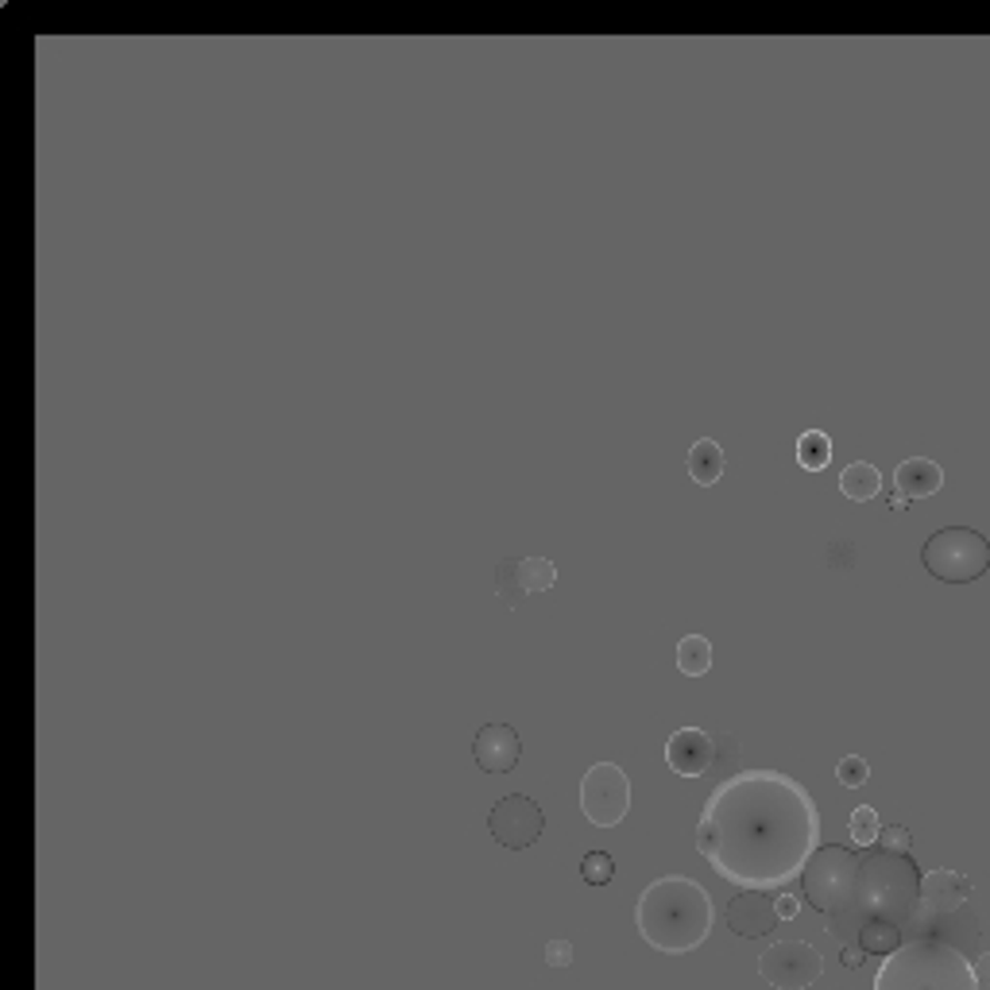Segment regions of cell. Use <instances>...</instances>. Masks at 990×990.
I'll list each match as a JSON object with an SVG mask.
<instances>
[{"label":"cell","mask_w":990,"mask_h":990,"mask_svg":"<svg viewBox=\"0 0 990 990\" xmlns=\"http://www.w3.org/2000/svg\"><path fill=\"white\" fill-rule=\"evenodd\" d=\"M580 812L588 817V825L596 828H616L630 812V778L616 762H596L588 766V774L580 778Z\"/></svg>","instance_id":"52a82bcc"},{"label":"cell","mask_w":990,"mask_h":990,"mask_svg":"<svg viewBox=\"0 0 990 990\" xmlns=\"http://www.w3.org/2000/svg\"><path fill=\"white\" fill-rule=\"evenodd\" d=\"M875 848L893 851V856H909V851H913V836H909V828H906V825H886V828H882V836H878Z\"/></svg>","instance_id":"cb8c5ba5"},{"label":"cell","mask_w":990,"mask_h":990,"mask_svg":"<svg viewBox=\"0 0 990 990\" xmlns=\"http://www.w3.org/2000/svg\"><path fill=\"white\" fill-rule=\"evenodd\" d=\"M863 960H867V952H863V948H859V944H848V948H843V968L856 971V968H863Z\"/></svg>","instance_id":"83f0119b"},{"label":"cell","mask_w":990,"mask_h":990,"mask_svg":"<svg viewBox=\"0 0 990 990\" xmlns=\"http://www.w3.org/2000/svg\"><path fill=\"white\" fill-rule=\"evenodd\" d=\"M580 878H585L588 886H608L612 878H616V859H612L608 851H588V856L580 859Z\"/></svg>","instance_id":"7402d4cb"},{"label":"cell","mask_w":990,"mask_h":990,"mask_svg":"<svg viewBox=\"0 0 990 990\" xmlns=\"http://www.w3.org/2000/svg\"><path fill=\"white\" fill-rule=\"evenodd\" d=\"M944 488V468L929 457H909L893 468V492H901L906 499H925Z\"/></svg>","instance_id":"9a60e30c"},{"label":"cell","mask_w":990,"mask_h":990,"mask_svg":"<svg viewBox=\"0 0 990 990\" xmlns=\"http://www.w3.org/2000/svg\"><path fill=\"white\" fill-rule=\"evenodd\" d=\"M840 492L848 495L851 503L875 499V495L882 492V473H878L875 465H867V461H856V465H848L840 473Z\"/></svg>","instance_id":"ac0fdd59"},{"label":"cell","mask_w":990,"mask_h":990,"mask_svg":"<svg viewBox=\"0 0 990 990\" xmlns=\"http://www.w3.org/2000/svg\"><path fill=\"white\" fill-rule=\"evenodd\" d=\"M685 468H689L693 484L713 488V484H720V476H724V449L713 442V437H700V442H693L689 457H685Z\"/></svg>","instance_id":"2e32d148"},{"label":"cell","mask_w":990,"mask_h":990,"mask_svg":"<svg viewBox=\"0 0 990 990\" xmlns=\"http://www.w3.org/2000/svg\"><path fill=\"white\" fill-rule=\"evenodd\" d=\"M758 976L774 990H805L825 976V956L805 940H774L758 956Z\"/></svg>","instance_id":"ba28073f"},{"label":"cell","mask_w":990,"mask_h":990,"mask_svg":"<svg viewBox=\"0 0 990 990\" xmlns=\"http://www.w3.org/2000/svg\"><path fill=\"white\" fill-rule=\"evenodd\" d=\"M859 948H863L867 956H878V960H886V956H893L901 944H906V929L893 921H878V917H867L863 929H859Z\"/></svg>","instance_id":"e0dca14e"},{"label":"cell","mask_w":990,"mask_h":990,"mask_svg":"<svg viewBox=\"0 0 990 990\" xmlns=\"http://www.w3.org/2000/svg\"><path fill=\"white\" fill-rule=\"evenodd\" d=\"M971 890H976V886H971V878L960 875V870H948V867L929 870V875L921 878V913H917V921H925V917L960 913V909L968 906Z\"/></svg>","instance_id":"8fae6325"},{"label":"cell","mask_w":990,"mask_h":990,"mask_svg":"<svg viewBox=\"0 0 990 990\" xmlns=\"http://www.w3.org/2000/svg\"><path fill=\"white\" fill-rule=\"evenodd\" d=\"M638 937L666 956L697 952L716 925V906L697 878L661 875L638 893L635 906Z\"/></svg>","instance_id":"7a4b0ae2"},{"label":"cell","mask_w":990,"mask_h":990,"mask_svg":"<svg viewBox=\"0 0 990 990\" xmlns=\"http://www.w3.org/2000/svg\"><path fill=\"white\" fill-rule=\"evenodd\" d=\"M867 778H870V766L863 755H843L840 762H836V781H840L843 789L867 786Z\"/></svg>","instance_id":"603a6c76"},{"label":"cell","mask_w":990,"mask_h":990,"mask_svg":"<svg viewBox=\"0 0 990 990\" xmlns=\"http://www.w3.org/2000/svg\"><path fill=\"white\" fill-rule=\"evenodd\" d=\"M778 925V906L766 890H739L728 901V929L742 940H762Z\"/></svg>","instance_id":"5bb4252c"},{"label":"cell","mask_w":990,"mask_h":990,"mask_svg":"<svg viewBox=\"0 0 990 990\" xmlns=\"http://www.w3.org/2000/svg\"><path fill=\"white\" fill-rule=\"evenodd\" d=\"M554 580H557V569L549 557H511V562H503L495 569V596L511 612H518L531 596L549 593Z\"/></svg>","instance_id":"30bf717a"},{"label":"cell","mask_w":990,"mask_h":990,"mask_svg":"<svg viewBox=\"0 0 990 990\" xmlns=\"http://www.w3.org/2000/svg\"><path fill=\"white\" fill-rule=\"evenodd\" d=\"M801 898L825 917L843 913L856 906V882H859V856L836 843H820L801 867Z\"/></svg>","instance_id":"5b68a950"},{"label":"cell","mask_w":990,"mask_h":990,"mask_svg":"<svg viewBox=\"0 0 990 990\" xmlns=\"http://www.w3.org/2000/svg\"><path fill=\"white\" fill-rule=\"evenodd\" d=\"M666 766L681 778H700L716 766V739L700 728H681L666 742Z\"/></svg>","instance_id":"4fadbf2b"},{"label":"cell","mask_w":990,"mask_h":990,"mask_svg":"<svg viewBox=\"0 0 990 990\" xmlns=\"http://www.w3.org/2000/svg\"><path fill=\"white\" fill-rule=\"evenodd\" d=\"M909 503H913V499H906V495H901V492H893V495H890V507H893V511H909Z\"/></svg>","instance_id":"f1b7e54d"},{"label":"cell","mask_w":990,"mask_h":990,"mask_svg":"<svg viewBox=\"0 0 990 990\" xmlns=\"http://www.w3.org/2000/svg\"><path fill=\"white\" fill-rule=\"evenodd\" d=\"M921 878L925 875L913 863V856L867 848L859 856L856 909L863 917H878V921H893L909 929L921 913Z\"/></svg>","instance_id":"277c9868"},{"label":"cell","mask_w":990,"mask_h":990,"mask_svg":"<svg viewBox=\"0 0 990 990\" xmlns=\"http://www.w3.org/2000/svg\"><path fill=\"white\" fill-rule=\"evenodd\" d=\"M677 669L685 677H705L713 669V643L705 635H685L677 643Z\"/></svg>","instance_id":"ffe728a7"},{"label":"cell","mask_w":990,"mask_h":990,"mask_svg":"<svg viewBox=\"0 0 990 990\" xmlns=\"http://www.w3.org/2000/svg\"><path fill=\"white\" fill-rule=\"evenodd\" d=\"M971 968H976V987L979 990H990V952L976 956V960H971Z\"/></svg>","instance_id":"4316f807"},{"label":"cell","mask_w":990,"mask_h":990,"mask_svg":"<svg viewBox=\"0 0 990 990\" xmlns=\"http://www.w3.org/2000/svg\"><path fill=\"white\" fill-rule=\"evenodd\" d=\"M921 565L944 585H971L990 569V538L971 526H944L921 546Z\"/></svg>","instance_id":"8992f818"},{"label":"cell","mask_w":990,"mask_h":990,"mask_svg":"<svg viewBox=\"0 0 990 990\" xmlns=\"http://www.w3.org/2000/svg\"><path fill=\"white\" fill-rule=\"evenodd\" d=\"M875 990H979L976 968L960 944L944 937H913L886 956Z\"/></svg>","instance_id":"3957f363"},{"label":"cell","mask_w":990,"mask_h":990,"mask_svg":"<svg viewBox=\"0 0 990 990\" xmlns=\"http://www.w3.org/2000/svg\"><path fill=\"white\" fill-rule=\"evenodd\" d=\"M774 906H778V921H794V917L801 913V898H797V893H778Z\"/></svg>","instance_id":"484cf974"},{"label":"cell","mask_w":990,"mask_h":990,"mask_svg":"<svg viewBox=\"0 0 990 990\" xmlns=\"http://www.w3.org/2000/svg\"><path fill=\"white\" fill-rule=\"evenodd\" d=\"M546 963H549V968H569V963H573V940H549V944H546Z\"/></svg>","instance_id":"d4e9b609"},{"label":"cell","mask_w":990,"mask_h":990,"mask_svg":"<svg viewBox=\"0 0 990 990\" xmlns=\"http://www.w3.org/2000/svg\"><path fill=\"white\" fill-rule=\"evenodd\" d=\"M848 832L859 848H875L878 836H882V820H878V812L870 809V805H859V809L848 817Z\"/></svg>","instance_id":"44dd1931"},{"label":"cell","mask_w":990,"mask_h":990,"mask_svg":"<svg viewBox=\"0 0 990 990\" xmlns=\"http://www.w3.org/2000/svg\"><path fill=\"white\" fill-rule=\"evenodd\" d=\"M488 832L495 836V843L507 851H526L542 840L546 832V812L534 797L526 794H507L492 805L488 812Z\"/></svg>","instance_id":"9c48e42d"},{"label":"cell","mask_w":990,"mask_h":990,"mask_svg":"<svg viewBox=\"0 0 990 990\" xmlns=\"http://www.w3.org/2000/svg\"><path fill=\"white\" fill-rule=\"evenodd\" d=\"M473 758L484 774H511L523 758V739L511 724H484L473 739Z\"/></svg>","instance_id":"7c38bea8"},{"label":"cell","mask_w":990,"mask_h":990,"mask_svg":"<svg viewBox=\"0 0 990 990\" xmlns=\"http://www.w3.org/2000/svg\"><path fill=\"white\" fill-rule=\"evenodd\" d=\"M817 848V801L801 781L778 770L731 774L713 789L697 820V851L739 890L786 886Z\"/></svg>","instance_id":"6da1fadb"},{"label":"cell","mask_w":990,"mask_h":990,"mask_svg":"<svg viewBox=\"0 0 990 990\" xmlns=\"http://www.w3.org/2000/svg\"><path fill=\"white\" fill-rule=\"evenodd\" d=\"M797 465H801L805 473H825V468L832 465V437H828L825 430H805V434L797 437Z\"/></svg>","instance_id":"d6986e66"}]
</instances>
